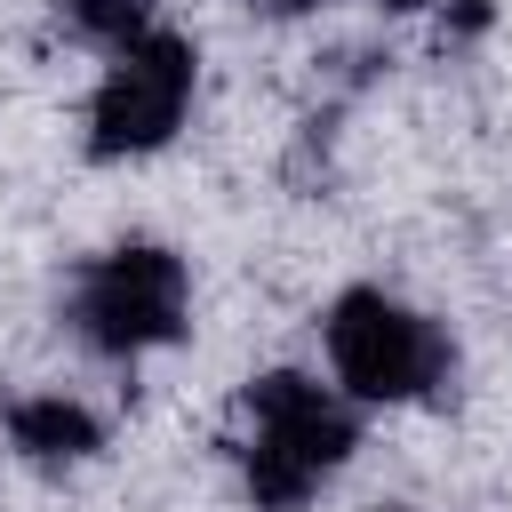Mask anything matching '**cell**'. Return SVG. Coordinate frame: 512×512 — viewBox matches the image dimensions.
<instances>
[{"label":"cell","instance_id":"6da1fadb","mask_svg":"<svg viewBox=\"0 0 512 512\" xmlns=\"http://www.w3.org/2000/svg\"><path fill=\"white\" fill-rule=\"evenodd\" d=\"M352 456V416L296 368L248 384V496L256 512H296L336 464Z\"/></svg>","mask_w":512,"mask_h":512},{"label":"cell","instance_id":"7a4b0ae2","mask_svg":"<svg viewBox=\"0 0 512 512\" xmlns=\"http://www.w3.org/2000/svg\"><path fill=\"white\" fill-rule=\"evenodd\" d=\"M320 336H328V360H336L344 392H360V400H424L448 376V336L384 288L336 296Z\"/></svg>","mask_w":512,"mask_h":512},{"label":"cell","instance_id":"3957f363","mask_svg":"<svg viewBox=\"0 0 512 512\" xmlns=\"http://www.w3.org/2000/svg\"><path fill=\"white\" fill-rule=\"evenodd\" d=\"M184 304H192V280L168 248H112L96 256L80 280H72V328L112 352V360H136L168 336H184Z\"/></svg>","mask_w":512,"mask_h":512},{"label":"cell","instance_id":"277c9868","mask_svg":"<svg viewBox=\"0 0 512 512\" xmlns=\"http://www.w3.org/2000/svg\"><path fill=\"white\" fill-rule=\"evenodd\" d=\"M184 104H192V40L136 32L120 48V64L96 80L88 152L96 160H136V152H152V144H168L184 128Z\"/></svg>","mask_w":512,"mask_h":512},{"label":"cell","instance_id":"5b68a950","mask_svg":"<svg viewBox=\"0 0 512 512\" xmlns=\"http://www.w3.org/2000/svg\"><path fill=\"white\" fill-rule=\"evenodd\" d=\"M8 440L40 464H72L96 448V416L64 392H32V400H8Z\"/></svg>","mask_w":512,"mask_h":512},{"label":"cell","instance_id":"8992f818","mask_svg":"<svg viewBox=\"0 0 512 512\" xmlns=\"http://www.w3.org/2000/svg\"><path fill=\"white\" fill-rule=\"evenodd\" d=\"M64 16H72L88 40H112V48H128V40L152 24V0H64Z\"/></svg>","mask_w":512,"mask_h":512},{"label":"cell","instance_id":"52a82bcc","mask_svg":"<svg viewBox=\"0 0 512 512\" xmlns=\"http://www.w3.org/2000/svg\"><path fill=\"white\" fill-rule=\"evenodd\" d=\"M264 8H312V0H264Z\"/></svg>","mask_w":512,"mask_h":512},{"label":"cell","instance_id":"ba28073f","mask_svg":"<svg viewBox=\"0 0 512 512\" xmlns=\"http://www.w3.org/2000/svg\"><path fill=\"white\" fill-rule=\"evenodd\" d=\"M384 8H424V0H384Z\"/></svg>","mask_w":512,"mask_h":512},{"label":"cell","instance_id":"9c48e42d","mask_svg":"<svg viewBox=\"0 0 512 512\" xmlns=\"http://www.w3.org/2000/svg\"><path fill=\"white\" fill-rule=\"evenodd\" d=\"M384 512H400V504H384Z\"/></svg>","mask_w":512,"mask_h":512}]
</instances>
